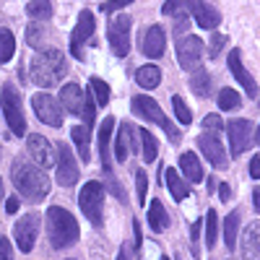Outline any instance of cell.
Masks as SVG:
<instances>
[{"label":"cell","mask_w":260,"mask_h":260,"mask_svg":"<svg viewBox=\"0 0 260 260\" xmlns=\"http://www.w3.org/2000/svg\"><path fill=\"white\" fill-rule=\"evenodd\" d=\"M133 112L136 115H141L143 120H148V122H156V125H161L164 130H167V136H169V141L172 143H180L182 141V133L172 125L167 117H164V112H161V107L151 99V96H146V94H141V96H136L133 99Z\"/></svg>","instance_id":"cell-5"},{"label":"cell","mask_w":260,"mask_h":260,"mask_svg":"<svg viewBox=\"0 0 260 260\" xmlns=\"http://www.w3.org/2000/svg\"><path fill=\"white\" fill-rule=\"evenodd\" d=\"M117 260H130V250H127V247H122V250H120V255H117Z\"/></svg>","instance_id":"cell-51"},{"label":"cell","mask_w":260,"mask_h":260,"mask_svg":"<svg viewBox=\"0 0 260 260\" xmlns=\"http://www.w3.org/2000/svg\"><path fill=\"white\" fill-rule=\"evenodd\" d=\"M180 169H182V175H185L190 182H203V180H206L203 167H201L198 154H195V151H185V154L180 156Z\"/></svg>","instance_id":"cell-22"},{"label":"cell","mask_w":260,"mask_h":260,"mask_svg":"<svg viewBox=\"0 0 260 260\" xmlns=\"http://www.w3.org/2000/svg\"><path fill=\"white\" fill-rule=\"evenodd\" d=\"M219 195H221V201H229L232 198V190H229V185L224 182V185H219Z\"/></svg>","instance_id":"cell-47"},{"label":"cell","mask_w":260,"mask_h":260,"mask_svg":"<svg viewBox=\"0 0 260 260\" xmlns=\"http://www.w3.org/2000/svg\"><path fill=\"white\" fill-rule=\"evenodd\" d=\"M39 213H26L21 216L13 226V240L18 245L21 252H31L34 250V242H37V234H39Z\"/></svg>","instance_id":"cell-10"},{"label":"cell","mask_w":260,"mask_h":260,"mask_svg":"<svg viewBox=\"0 0 260 260\" xmlns=\"http://www.w3.org/2000/svg\"><path fill=\"white\" fill-rule=\"evenodd\" d=\"M161 260H169V257H161Z\"/></svg>","instance_id":"cell-54"},{"label":"cell","mask_w":260,"mask_h":260,"mask_svg":"<svg viewBox=\"0 0 260 260\" xmlns=\"http://www.w3.org/2000/svg\"><path fill=\"white\" fill-rule=\"evenodd\" d=\"M187 8V0H167V3H164V16H172V18H175V21H180V18H185V11Z\"/></svg>","instance_id":"cell-36"},{"label":"cell","mask_w":260,"mask_h":260,"mask_svg":"<svg viewBox=\"0 0 260 260\" xmlns=\"http://www.w3.org/2000/svg\"><path fill=\"white\" fill-rule=\"evenodd\" d=\"M224 42H226L224 34H213V37H211V55H213V57H219V50L224 47Z\"/></svg>","instance_id":"cell-44"},{"label":"cell","mask_w":260,"mask_h":260,"mask_svg":"<svg viewBox=\"0 0 260 260\" xmlns=\"http://www.w3.org/2000/svg\"><path fill=\"white\" fill-rule=\"evenodd\" d=\"M94 29H96L94 13L91 11H81L76 26H73V34H71V52H73L76 60H83V47H86V42L94 37Z\"/></svg>","instance_id":"cell-8"},{"label":"cell","mask_w":260,"mask_h":260,"mask_svg":"<svg viewBox=\"0 0 260 260\" xmlns=\"http://www.w3.org/2000/svg\"><path fill=\"white\" fill-rule=\"evenodd\" d=\"M187 8H190L192 18L198 21L201 29H216L221 24V13L213 6H208L206 0H187Z\"/></svg>","instance_id":"cell-16"},{"label":"cell","mask_w":260,"mask_h":260,"mask_svg":"<svg viewBox=\"0 0 260 260\" xmlns=\"http://www.w3.org/2000/svg\"><path fill=\"white\" fill-rule=\"evenodd\" d=\"M216 240H219V216H216V211H208V216H206V245L213 247Z\"/></svg>","instance_id":"cell-34"},{"label":"cell","mask_w":260,"mask_h":260,"mask_svg":"<svg viewBox=\"0 0 260 260\" xmlns=\"http://www.w3.org/2000/svg\"><path fill=\"white\" fill-rule=\"evenodd\" d=\"M0 260H13V252H11V240L3 237L0 240Z\"/></svg>","instance_id":"cell-45"},{"label":"cell","mask_w":260,"mask_h":260,"mask_svg":"<svg viewBox=\"0 0 260 260\" xmlns=\"http://www.w3.org/2000/svg\"><path fill=\"white\" fill-rule=\"evenodd\" d=\"M71 136H73V143H76V148H78L81 161H91V151H89V127L78 125V127L71 130Z\"/></svg>","instance_id":"cell-27"},{"label":"cell","mask_w":260,"mask_h":260,"mask_svg":"<svg viewBox=\"0 0 260 260\" xmlns=\"http://www.w3.org/2000/svg\"><path fill=\"white\" fill-rule=\"evenodd\" d=\"M250 177L260 180V156H252V161H250Z\"/></svg>","instance_id":"cell-46"},{"label":"cell","mask_w":260,"mask_h":260,"mask_svg":"<svg viewBox=\"0 0 260 260\" xmlns=\"http://www.w3.org/2000/svg\"><path fill=\"white\" fill-rule=\"evenodd\" d=\"M78 203H81L83 216L99 229L102 221H104V187H102L99 182H94V180L86 182V185L81 187Z\"/></svg>","instance_id":"cell-6"},{"label":"cell","mask_w":260,"mask_h":260,"mask_svg":"<svg viewBox=\"0 0 260 260\" xmlns=\"http://www.w3.org/2000/svg\"><path fill=\"white\" fill-rule=\"evenodd\" d=\"M203 127H206V130H221L224 122H221L219 115H208V117H203Z\"/></svg>","instance_id":"cell-43"},{"label":"cell","mask_w":260,"mask_h":260,"mask_svg":"<svg viewBox=\"0 0 260 260\" xmlns=\"http://www.w3.org/2000/svg\"><path fill=\"white\" fill-rule=\"evenodd\" d=\"M138 136H141V146H143V161H156V154H159V143H156V138L148 133L146 127H141L138 130Z\"/></svg>","instance_id":"cell-30"},{"label":"cell","mask_w":260,"mask_h":260,"mask_svg":"<svg viewBox=\"0 0 260 260\" xmlns=\"http://www.w3.org/2000/svg\"><path fill=\"white\" fill-rule=\"evenodd\" d=\"M164 180H167V187H169V192H172V198H175L177 203L187 198V192H190V190H187V182H185L182 177H177V169H167V177H164Z\"/></svg>","instance_id":"cell-26"},{"label":"cell","mask_w":260,"mask_h":260,"mask_svg":"<svg viewBox=\"0 0 260 260\" xmlns=\"http://www.w3.org/2000/svg\"><path fill=\"white\" fill-rule=\"evenodd\" d=\"M133 0H107V3H102V11L104 13H112V11H120L125 6H130Z\"/></svg>","instance_id":"cell-42"},{"label":"cell","mask_w":260,"mask_h":260,"mask_svg":"<svg viewBox=\"0 0 260 260\" xmlns=\"http://www.w3.org/2000/svg\"><path fill=\"white\" fill-rule=\"evenodd\" d=\"M26 13L34 21H47V18H52V3L50 0H31L26 6Z\"/></svg>","instance_id":"cell-32"},{"label":"cell","mask_w":260,"mask_h":260,"mask_svg":"<svg viewBox=\"0 0 260 260\" xmlns=\"http://www.w3.org/2000/svg\"><path fill=\"white\" fill-rule=\"evenodd\" d=\"M190 89L195 91V96H211V76L203 71V68H198L192 73V78H190Z\"/></svg>","instance_id":"cell-29"},{"label":"cell","mask_w":260,"mask_h":260,"mask_svg":"<svg viewBox=\"0 0 260 260\" xmlns=\"http://www.w3.org/2000/svg\"><path fill=\"white\" fill-rule=\"evenodd\" d=\"M89 91H91V99H94V104H99V107H104V104H110V86H107L102 78H91L89 81Z\"/></svg>","instance_id":"cell-31"},{"label":"cell","mask_w":260,"mask_h":260,"mask_svg":"<svg viewBox=\"0 0 260 260\" xmlns=\"http://www.w3.org/2000/svg\"><path fill=\"white\" fill-rule=\"evenodd\" d=\"M164 47H167V37H164V29L161 26H148L146 34H143V55L146 57H161L164 55Z\"/></svg>","instance_id":"cell-18"},{"label":"cell","mask_w":260,"mask_h":260,"mask_svg":"<svg viewBox=\"0 0 260 260\" xmlns=\"http://www.w3.org/2000/svg\"><path fill=\"white\" fill-rule=\"evenodd\" d=\"M16 52V37L8 29H0V65L8 62Z\"/></svg>","instance_id":"cell-33"},{"label":"cell","mask_w":260,"mask_h":260,"mask_svg":"<svg viewBox=\"0 0 260 260\" xmlns=\"http://www.w3.org/2000/svg\"><path fill=\"white\" fill-rule=\"evenodd\" d=\"M148 226L154 229L156 234H161V232L169 229V213L161 206V201H154V203L148 206Z\"/></svg>","instance_id":"cell-23"},{"label":"cell","mask_w":260,"mask_h":260,"mask_svg":"<svg viewBox=\"0 0 260 260\" xmlns=\"http://www.w3.org/2000/svg\"><path fill=\"white\" fill-rule=\"evenodd\" d=\"M110 47L117 57L130 52V16L120 13L110 21Z\"/></svg>","instance_id":"cell-12"},{"label":"cell","mask_w":260,"mask_h":260,"mask_svg":"<svg viewBox=\"0 0 260 260\" xmlns=\"http://www.w3.org/2000/svg\"><path fill=\"white\" fill-rule=\"evenodd\" d=\"M26 151H29V161H34L39 169H45V167H52L55 164V154L57 151L52 148V143L45 138V136H39V133H31L29 138H26Z\"/></svg>","instance_id":"cell-13"},{"label":"cell","mask_w":260,"mask_h":260,"mask_svg":"<svg viewBox=\"0 0 260 260\" xmlns=\"http://www.w3.org/2000/svg\"><path fill=\"white\" fill-rule=\"evenodd\" d=\"M65 73V60L57 50H37L31 57V81L37 86H55Z\"/></svg>","instance_id":"cell-3"},{"label":"cell","mask_w":260,"mask_h":260,"mask_svg":"<svg viewBox=\"0 0 260 260\" xmlns=\"http://www.w3.org/2000/svg\"><path fill=\"white\" fill-rule=\"evenodd\" d=\"M229 71H232V76L240 81V86L247 91V96H257V83H255V78L247 73V68H245V62H242V57H240V50H234V52H229Z\"/></svg>","instance_id":"cell-17"},{"label":"cell","mask_w":260,"mask_h":260,"mask_svg":"<svg viewBox=\"0 0 260 260\" xmlns=\"http://www.w3.org/2000/svg\"><path fill=\"white\" fill-rule=\"evenodd\" d=\"M130 133H133V127H130L127 122H122L120 130H117V138H115V159L117 161H125L127 154H130V141H133Z\"/></svg>","instance_id":"cell-25"},{"label":"cell","mask_w":260,"mask_h":260,"mask_svg":"<svg viewBox=\"0 0 260 260\" xmlns=\"http://www.w3.org/2000/svg\"><path fill=\"white\" fill-rule=\"evenodd\" d=\"M198 234H201V219L192 224V240H195V242H198Z\"/></svg>","instance_id":"cell-50"},{"label":"cell","mask_w":260,"mask_h":260,"mask_svg":"<svg viewBox=\"0 0 260 260\" xmlns=\"http://www.w3.org/2000/svg\"><path fill=\"white\" fill-rule=\"evenodd\" d=\"M198 148H201V154L216 167V169H226L229 167V159H226V151H224V146H221V141L216 138V136H211V133H206V136H201L198 138Z\"/></svg>","instance_id":"cell-15"},{"label":"cell","mask_w":260,"mask_h":260,"mask_svg":"<svg viewBox=\"0 0 260 260\" xmlns=\"http://www.w3.org/2000/svg\"><path fill=\"white\" fill-rule=\"evenodd\" d=\"M136 182H138V203H146V190H148V177L143 169H136Z\"/></svg>","instance_id":"cell-40"},{"label":"cell","mask_w":260,"mask_h":260,"mask_svg":"<svg viewBox=\"0 0 260 260\" xmlns=\"http://www.w3.org/2000/svg\"><path fill=\"white\" fill-rule=\"evenodd\" d=\"M112 130H115V117H104L99 125V156L104 172L112 169V154H110V141H112Z\"/></svg>","instance_id":"cell-19"},{"label":"cell","mask_w":260,"mask_h":260,"mask_svg":"<svg viewBox=\"0 0 260 260\" xmlns=\"http://www.w3.org/2000/svg\"><path fill=\"white\" fill-rule=\"evenodd\" d=\"M136 83L141 86V89H156V86L161 83V71L156 68V65H141V68L136 71Z\"/></svg>","instance_id":"cell-24"},{"label":"cell","mask_w":260,"mask_h":260,"mask_svg":"<svg viewBox=\"0 0 260 260\" xmlns=\"http://www.w3.org/2000/svg\"><path fill=\"white\" fill-rule=\"evenodd\" d=\"M107 187H110L112 195H117V201H120V203H127V192L122 190V185H120L115 177H107Z\"/></svg>","instance_id":"cell-41"},{"label":"cell","mask_w":260,"mask_h":260,"mask_svg":"<svg viewBox=\"0 0 260 260\" xmlns=\"http://www.w3.org/2000/svg\"><path fill=\"white\" fill-rule=\"evenodd\" d=\"M81 177L78 164L73 159V151L68 143H57V159H55V180L60 187H73Z\"/></svg>","instance_id":"cell-7"},{"label":"cell","mask_w":260,"mask_h":260,"mask_svg":"<svg viewBox=\"0 0 260 260\" xmlns=\"http://www.w3.org/2000/svg\"><path fill=\"white\" fill-rule=\"evenodd\" d=\"M0 107H3V115H6L11 133L13 136H26V117H24L21 94L16 91V86L3 83V89H0Z\"/></svg>","instance_id":"cell-4"},{"label":"cell","mask_w":260,"mask_h":260,"mask_svg":"<svg viewBox=\"0 0 260 260\" xmlns=\"http://www.w3.org/2000/svg\"><path fill=\"white\" fill-rule=\"evenodd\" d=\"M42 39H45V29L31 24V26L26 29V42H29V45H31L34 50H42Z\"/></svg>","instance_id":"cell-38"},{"label":"cell","mask_w":260,"mask_h":260,"mask_svg":"<svg viewBox=\"0 0 260 260\" xmlns=\"http://www.w3.org/2000/svg\"><path fill=\"white\" fill-rule=\"evenodd\" d=\"M203 57V42L198 37H182L177 42V62H180V68L182 71H192V68H198V62Z\"/></svg>","instance_id":"cell-14"},{"label":"cell","mask_w":260,"mask_h":260,"mask_svg":"<svg viewBox=\"0 0 260 260\" xmlns=\"http://www.w3.org/2000/svg\"><path fill=\"white\" fill-rule=\"evenodd\" d=\"M237 232H240V211H232L224 219V242L229 250L237 247Z\"/></svg>","instance_id":"cell-28"},{"label":"cell","mask_w":260,"mask_h":260,"mask_svg":"<svg viewBox=\"0 0 260 260\" xmlns=\"http://www.w3.org/2000/svg\"><path fill=\"white\" fill-rule=\"evenodd\" d=\"M226 133H229V146H232V154L240 156L255 143V125L250 120H232L226 125Z\"/></svg>","instance_id":"cell-9"},{"label":"cell","mask_w":260,"mask_h":260,"mask_svg":"<svg viewBox=\"0 0 260 260\" xmlns=\"http://www.w3.org/2000/svg\"><path fill=\"white\" fill-rule=\"evenodd\" d=\"M242 257L260 260V221H252L242 234Z\"/></svg>","instance_id":"cell-21"},{"label":"cell","mask_w":260,"mask_h":260,"mask_svg":"<svg viewBox=\"0 0 260 260\" xmlns=\"http://www.w3.org/2000/svg\"><path fill=\"white\" fill-rule=\"evenodd\" d=\"M3 198H6V190H3V177H0V203H3Z\"/></svg>","instance_id":"cell-53"},{"label":"cell","mask_w":260,"mask_h":260,"mask_svg":"<svg viewBox=\"0 0 260 260\" xmlns=\"http://www.w3.org/2000/svg\"><path fill=\"white\" fill-rule=\"evenodd\" d=\"M252 198H255V208H260V190L252 192Z\"/></svg>","instance_id":"cell-52"},{"label":"cell","mask_w":260,"mask_h":260,"mask_svg":"<svg viewBox=\"0 0 260 260\" xmlns=\"http://www.w3.org/2000/svg\"><path fill=\"white\" fill-rule=\"evenodd\" d=\"M6 211H8V213H16V211H18V198L6 201Z\"/></svg>","instance_id":"cell-48"},{"label":"cell","mask_w":260,"mask_h":260,"mask_svg":"<svg viewBox=\"0 0 260 260\" xmlns=\"http://www.w3.org/2000/svg\"><path fill=\"white\" fill-rule=\"evenodd\" d=\"M11 180L16 185V190L29 198L31 203H42L50 192V177L45 175V169H39L34 161H29L26 156H16L11 164Z\"/></svg>","instance_id":"cell-1"},{"label":"cell","mask_w":260,"mask_h":260,"mask_svg":"<svg viewBox=\"0 0 260 260\" xmlns=\"http://www.w3.org/2000/svg\"><path fill=\"white\" fill-rule=\"evenodd\" d=\"M83 99H86V94H83V89H81L78 83H65V86H62L60 102H62V107H65L71 115H81V112H83Z\"/></svg>","instance_id":"cell-20"},{"label":"cell","mask_w":260,"mask_h":260,"mask_svg":"<svg viewBox=\"0 0 260 260\" xmlns=\"http://www.w3.org/2000/svg\"><path fill=\"white\" fill-rule=\"evenodd\" d=\"M94 115H96V104H94L91 94H86V99H83V112H81V117L86 120V125H91V122H94Z\"/></svg>","instance_id":"cell-39"},{"label":"cell","mask_w":260,"mask_h":260,"mask_svg":"<svg viewBox=\"0 0 260 260\" xmlns=\"http://www.w3.org/2000/svg\"><path fill=\"white\" fill-rule=\"evenodd\" d=\"M31 107H34V112L37 117L50 125V127H60L62 125V110H60V102L52 96V94H34L31 99Z\"/></svg>","instance_id":"cell-11"},{"label":"cell","mask_w":260,"mask_h":260,"mask_svg":"<svg viewBox=\"0 0 260 260\" xmlns=\"http://www.w3.org/2000/svg\"><path fill=\"white\" fill-rule=\"evenodd\" d=\"M47 234H50V245L55 250H65L78 242L81 229L71 211H65L62 206H50L47 208Z\"/></svg>","instance_id":"cell-2"},{"label":"cell","mask_w":260,"mask_h":260,"mask_svg":"<svg viewBox=\"0 0 260 260\" xmlns=\"http://www.w3.org/2000/svg\"><path fill=\"white\" fill-rule=\"evenodd\" d=\"M237 107H240V94L234 89H221L219 91V110L229 112V110H237Z\"/></svg>","instance_id":"cell-35"},{"label":"cell","mask_w":260,"mask_h":260,"mask_svg":"<svg viewBox=\"0 0 260 260\" xmlns=\"http://www.w3.org/2000/svg\"><path fill=\"white\" fill-rule=\"evenodd\" d=\"M133 234H136V250L141 247V224L138 221H133Z\"/></svg>","instance_id":"cell-49"},{"label":"cell","mask_w":260,"mask_h":260,"mask_svg":"<svg viewBox=\"0 0 260 260\" xmlns=\"http://www.w3.org/2000/svg\"><path fill=\"white\" fill-rule=\"evenodd\" d=\"M172 107H175V115L182 125H190L192 122V112H190V107L182 102V96H172Z\"/></svg>","instance_id":"cell-37"}]
</instances>
